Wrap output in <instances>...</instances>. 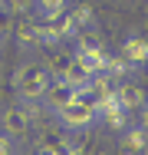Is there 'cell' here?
Masks as SVG:
<instances>
[{"label":"cell","mask_w":148,"mask_h":155,"mask_svg":"<svg viewBox=\"0 0 148 155\" xmlns=\"http://www.w3.org/2000/svg\"><path fill=\"white\" fill-rule=\"evenodd\" d=\"M50 83H53V73L43 63H33V60L20 63L17 73H13V89H17L20 102H40Z\"/></svg>","instance_id":"cell-1"},{"label":"cell","mask_w":148,"mask_h":155,"mask_svg":"<svg viewBox=\"0 0 148 155\" xmlns=\"http://www.w3.org/2000/svg\"><path fill=\"white\" fill-rule=\"evenodd\" d=\"M56 119H59V125L69 129V132H82V129H92V125L99 122V119H95V102H92L86 93H76L66 106H59Z\"/></svg>","instance_id":"cell-2"},{"label":"cell","mask_w":148,"mask_h":155,"mask_svg":"<svg viewBox=\"0 0 148 155\" xmlns=\"http://www.w3.org/2000/svg\"><path fill=\"white\" fill-rule=\"evenodd\" d=\"M118 56L132 63V69H142L148 63V40L142 33H128V36L122 40V46H118Z\"/></svg>","instance_id":"cell-3"},{"label":"cell","mask_w":148,"mask_h":155,"mask_svg":"<svg viewBox=\"0 0 148 155\" xmlns=\"http://www.w3.org/2000/svg\"><path fill=\"white\" fill-rule=\"evenodd\" d=\"M0 132L10 135V139H20V135L30 132V119H27V112H23L20 102H13V106L3 109V116H0Z\"/></svg>","instance_id":"cell-4"},{"label":"cell","mask_w":148,"mask_h":155,"mask_svg":"<svg viewBox=\"0 0 148 155\" xmlns=\"http://www.w3.org/2000/svg\"><path fill=\"white\" fill-rule=\"evenodd\" d=\"M59 23H63V36H66V40H76L82 30H89L92 10H89L86 3H79V7H72V10H66V13L59 17Z\"/></svg>","instance_id":"cell-5"},{"label":"cell","mask_w":148,"mask_h":155,"mask_svg":"<svg viewBox=\"0 0 148 155\" xmlns=\"http://www.w3.org/2000/svg\"><path fill=\"white\" fill-rule=\"evenodd\" d=\"M115 99H118V106H122L125 112L145 109V89H142L138 83H128V79L115 83Z\"/></svg>","instance_id":"cell-6"},{"label":"cell","mask_w":148,"mask_h":155,"mask_svg":"<svg viewBox=\"0 0 148 155\" xmlns=\"http://www.w3.org/2000/svg\"><path fill=\"white\" fill-rule=\"evenodd\" d=\"M72 96H76V89H72V86H66V83H63L59 76H53V83L46 86V93H43V99H40V102H43V109L56 112L59 106H66V102H69Z\"/></svg>","instance_id":"cell-7"},{"label":"cell","mask_w":148,"mask_h":155,"mask_svg":"<svg viewBox=\"0 0 148 155\" xmlns=\"http://www.w3.org/2000/svg\"><path fill=\"white\" fill-rule=\"evenodd\" d=\"M122 149H125L128 155H142L148 149V132H145L142 122H138V125L128 122L125 129H122Z\"/></svg>","instance_id":"cell-8"},{"label":"cell","mask_w":148,"mask_h":155,"mask_svg":"<svg viewBox=\"0 0 148 155\" xmlns=\"http://www.w3.org/2000/svg\"><path fill=\"white\" fill-rule=\"evenodd\" d=\"M89 76H92V73H89L86 66H82V60H76V56H69V63H66V69L59 73V79H63L66 86H72L76 93H82V89H86Z\"/></svg>","instance_id":"cell-9"},{"label":"cell","mask_w":148,"mask_h":155,"mask_svg":"<svg viewBox=\"0 0 148 155\" xmlns=\"http://www.w3.org/2000/svg\"><path fill=\"white\" fill-rule=\"evenodd\" d=\"M63 17V13H59ZM56 20H40V23H33V30H36V40H40V46H59L66 36H63V23Z\"/></svg>","instance_id":"cell-10"},{"label":"cell","mask_w":148,"mask_h":155,"mask_svg":"<svg viewBox=\"0 0 148 155\" xmlns=\"http://www.w3.org/2000/svg\"><path fill=\"white\" fill-rule=\"evenodd\" d=\"M99 50H105V40L99 36L95 30H82L79 36H76V56H82V53H99Z\"/></svg>","instance_id":"cell-11"},{"label":"cell","mask_w":148,"mask_h":155,"mask_svg":"<svg viewBox=\"0 0 148 155\" xmlns=\"http://www.w3.org/2000/svg\"><path fill=\"white\" fill-rule=\"evenodd\" d=\"M135 69H132V63L122 60L118 53H109V60H105V76L109 79H115V83H122V79H128Z\"/></svg>","instance_id":"cell-12"},{"label":"cell","mask_w":148,"mask_h":155,"mask_svg":"<svg viewBox=\"0 0 148 155\" xmlns=\"http://www.w3.org/2000/svg\"><path fill=\"white\" fill-rule=\"evenodd\" d=\"M66 10H69V0H36V17L40 20H56Z\"/></svg>","instance_id":"cell-13"},{"label":"cell","mask_w":148,"mask_h":155,"mask_svg":"<svg viewBox=\"0 0 148 155\" xmlns=\"http://www.w3.org/2000/svg\"><path fill=\"white\" fill-rule=\"evenodd\" d=\"M69 139H63V135H56V132H46V135H40L36 139V155H53L56 149H63Z\"/></svg>","instance_id":"cell-14"},{"label":"cell","mask_w":148,"mask_h":155,"mask_svg":"<svg viewBox=\"0 0 148 155\" xmlns=\"http://www.w3.org/2000/svg\"><path fill=\"white\" fill-rule=\"evenodd\" d=\"M102 122L109 125V129H115V132H122V129H125V125L132 122V112H125V109H122V106H115V109H109V112H105V116H102Z\"/></svg>","instance_id":"cell-15"},{"label":"cell","mask_w":148,"mask_h":155,"mask_svg":"<svg viewBox=\"0 0 148 155\" xmlns=\"http://www.w3.org/2000/svg\"><path fill=\"white\" fill-rule=\"evenodd\" d=\"M17 40H20V46L27 50V46H40V40H36V30H33V23H23L20 30H17Z\"/></svg>","instance_id":"cell-16"},{"label":"cell","mask_w":148,"mask_h":155,"mask_svg":"<svg viewBox=\"0 0 148 155\" xmlns=\"http://www.w3.org/2000/svg\"><path fill=\"white\" fill-rule=\"evenodd\" d=\"M0 155H13V139L0 132Z\"/></svg>","instance_id":"cell-17"},{"label":"cell","mask_w":148,"mask_h":155,"mask_svg":"<svg viewBox=\"0 0 148 155\" xmlns=\"http://www.w3.org/2000/svg\"><path fill=\"white\" fill-rule=\"evenodd\" d=\"M69 56H72V53H59V60H56V66H53V69H50V73H53V76H59V73H63V69H66V63H69Z\"/></svg>","instance_id":"cell-18"},{"label":"cell","mask_w":148,"mask_h":155,"mask_svg":"<svg viewBox=\"0 0 148 155\" xmlns=\"http://www.w3.org/2000/svg\"><path fill=\"white\" fill-rule=\"evenodd\" d=\"M66 155H86V152H82L79 145H72V142H69V149H66Z\"/></svg>","instance_id":"cell-19"}]
</instances>
